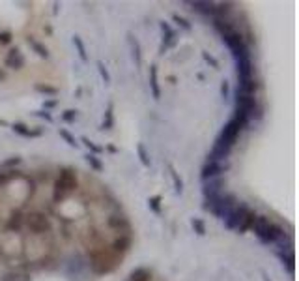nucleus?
I'll return each mask as SVG.
<instances>
[{"instance_id":"obj_1","label":"nucleus","mask_w":299,"mask_h":281,"mask_svg":"<svg viewBox=\"0 0 299 281\" xmlns=\"http://www.w3.org/2000/svg\"><path fill=\"white\" fill-rule=\"evenodd\" d=\"M247 126H249V116L243 115V113H237L236 111L232 118L225 124V128L221 130V133L217 135L215 143H219V145H222V146H227V148H232L234 143H236L237 137H239V133H241Z\"/></svg>"},{"instance_id":"obj_2","label":"nucleus","mask_w":299,"mask_h":281,"mask_svg":"<svg viewBox=\"0 0 299 281\" xmlns=\"http://www.w3.org/2000/svg\"><path fill=\"white\" fill-rule=\"evenodd\" d=\"M253 233L256 234V238L260 240L262 245L277 244L278 238L284 234V229L281 225L273 223L271 219H268L266 216H256L253 225Z\"/></svg>"},{"instance_id":"obj_3","label":"nucleus","mask_w":299,"mask_h":281,"mask_svg":"<svg viewBox=\"0 0 299 281\" xmlns=\"http://www.w3.org/2000/svg\"><path fill=\"white\" fill-rule=\"evenodd\" d=\"M75 187H77V171H73L71 167H64L52 187V201L62 203L69 193L75 191Z\"/></svg>"},{"instance_id":"obj_4","label":"nucleus","mask_w":299,"mask_h":281,"mask_svg":"<svg viewBox=\"0 0 299 281\" xmlns=\"http://www.w3.org/2000/svg\"><path fill=\"white\" fill-rule=\"evenodd\" d=\"M236 203H237L236 195H232V193H221V195H217L212 201H204L202 208L210 212L212 216H215L217 219H225Z\"/></svg>"},{"instance_id":"obj_5","label":"nucleus","mask_w":299,"mask_h":281,"mask_svg":"<svg viewBox=\"0 0 299 281\" xmlns=\"http://www.w3.org/2000/svg\"><path fill=\"white\" fill-rule=\"evenodd\" d=\"M187 6H191L196 13H200L204 17H212V21L215 19H225V17L232 11V4H215V2H202V0H195V2H185Z\"/></svg>"},{"instance_id":"obj_6","label":"nucleus","mask_w":299,"mask_h":281,"mask_svg":"<svg viewBox=\"0 0 299 281\" xmlns=\"http://www.w3.org/2000/svg\"><path fill=\"white\" fill-rule=\"evenodd\" d=\"M222 42L227 43V47L230 49V52H232L234 58L241 57V55H249L247 42L243 40V36L236 30V28H234V30H230V32H227V34L222 36Z\"/></svg>"},{"instance_id":"obj_7","label":"nucleus","mask_w":299,"mask_h":281,"mask_svg":"<svg viewBox=\"0 0 299 281\" xmlns=\"http://www.w3.org/2000/svg\"><path fill=\"white\" fill-rule=\"evenodd\" d=\"M249 204L243 203V201H237L236 204H234V208L228 212V216L225 219H222V223H225V229L227 231H236L237 227H239V223L243 221V218L247 216L249 212Z\"/></svg>"},{"instance_id":"obj_8","label":"nucleus","mask_w":299,"mask_h":281,"mask_svg":"<svg viewBox=\"0 0 299 281\" xmlns=\"http://www.w3.org/2000/svg\"><path fill=\"white\" fill-rule=\"evenodd\" d=\"M228 163H219V162H206L200 169V178L202 182L213 180V178H221L225 172L228 171Z\"/></svg>"},{"instance_id":"obj_9","label":"nucleus","mask_w":299,"mask_h":281,"mask_svg":"<svg viewBox=\"0 0 299 281\" xmlns=\"http://www.w3.org/2000/svg\"><path fill=\"white\" fill-rule=\"evenodd\" d=\"M26 225H28V229L34 234H43V233H49V231H51V223H49L47 216L40 212L28 214V216H26Z\"/></svg>"},{"instance_id":"obj_10","label":"nucleus","mask_w":299,"mask_h":281,"mask_svg":"<svg viewBox=\"0 0 299 281\" xmlns=\"http://www.w3.org/2000/svg\"><path fill=\"white\" fill-rule=\"evenodd\" d=\"M159 26H161V32H163V40H161V45H159V55H165V51H169L171 47L176 45L178 32H176L166 21L159 23Z\"/></svg>"},{"instance_id":"obj_11","label":"nucleus","mask_w":299,"mask_h":281,"mask_svg":"<svg viewBox=\"0 0 299 281\" xmlns=\"http://www.w3.org/2000/svg\"><path fill=\"white\" fill-rule=\"evenodd\" d=\"M222 187H225V180L222 178H213V180H208L202 186V195H204V201H212L217 195L222 193Z\"/></svg>"},{"instance_id":"obj_12","label":"nucleus","mask_w":299,"mask_h":281,"mask_svg":"<svg viewBox=\"0 0 299 281\" xmlns=\"http://www.w3.org/2000/svg\"><path fill=\"white\" fill-rule=\"evenodd\" d=\"M4 64H6V68H10V69H21L26 64V58L19 49H11V51L6 55Z\"/></svg>"},{"instance_id":"obj_13","label":"nucleus","mask_w":299,"mask_h":281,"mask_svg":"<svg viewBox=\"0 0 299 281\" xmlns=\"http://www.w3.org/2000/svg\"><path fill=\"white\" fill-rule=\"evenodd\" d=\"M131 244H133V238H131V234H120V238L114 240L108 250L113 251V253H116V255L124 257V253L129 250V248H131Z\"/></svg>"},{"instance_id":"obj_14","label":"nucleus","mask_w":299,"mask_h":281,"mask_svg":"<svg viewBox=\"0 0 299 281\" xmlns=\"http://www.w3.org/2000/svg\"><path fill=\"white\" fill-rule=\"evenodd\" d=\"M11 130H13V133H17V135H21V137H26V139H36V137H42L43 133H45L43 128H36V130H32V128L21 124V122L11 124Z\"/></svg>"},{"instance_id":"obj_15","label":"nucleus","mask_w":299,"mask_h":281,"mask_svg":"<svg viewBox=\"0 0 299 281\" xmlns=\"http://www.w3.org/2000/svg\"><path fill=\"white\" fill-rule=\"evenodd\" d=\"M230 150H232V148H227V146L219 145V143H213V148L210 150V154H208V162L222 163L228 156H230Z\"/></svg>"},{"instance_id":"obj_16","label":"nucleus","mask_w":299,"mask_h":281,"mask_svg":"<svg viewBox=\"0 0 299 281\" xmlns=\"http://www.w3.org/2000/svg\"><path fill=\"white\" fill-rule=\"evenodd\" d=\"M148 81H150V90H152V98H154L155 101H159L161 89H159V79H157V66H150Z\"/></svg>"},{"instance_id":"obj_17","label":"nucleus","mask_w":299,"mask_h":281,"mask_svg":"<svg viewBox=\"0 0 299 281\" xmlns=\"http://www.w3.org/2000/svg\"><path fill=\"white\" fill-rule=\"evenodd\" d=\"M108 225H110L113 229H120V233H122V231H125V234L131 233V223L127 221L125 216H110V218H108Z\"/></svg>"},{"instance_id":"obj_18","label":"nucleus","mask_w":299,"mask_h":281,"mask_svg":"<svg viewBox=\"0 0 299 281\" xmlns=\"http://www.w3.org/2000/svg\"><path fill=\"white\" fill-rule=\"evenodd\" d=\"M277 257L283 260V265H286L290 274H294L295 270V257H294V251H277Z\"/></svg>"},{"instance_id":"obj_19","label":"nucleus","mask_w":299,"mask_h":281,"mask_svg":"<svg viewBox=\"0 0 299 281\" xmlns=\"http://www.w3.org/2000/svg\"><path fill=\"white\" fill-rule=\"evenodd\" d=\"M256 216L258 214L254 212V210H249L247 212V216L243 218V221L239 223V227H237V233L239 234H243V233H247L249 229H253V225H254V219H256Z\"/></svg>"},{"instance_id":"obj_20","label":"nucleus","mask_w":299,"mask_h":281,"mask_svg":"<svg viewBox=\"0 0 299 281\" xmlns=\"http://www.w3.org/2000/svg\"><path fill=\"white\" fill-rule=\"evenodd\" d=\"M26 43L32 47V51L36 52L38 57L49 58V49H47V47L43 45L42 42H38V40H34V38H26Z\"/></svg>"},{"instance_id":"obj_21","label":"nucleus","mask_w":299,"mask_h":281,"mask_svg":"<svg viewBox=\"0 0 299 281\" xmlns=\"http://www.w3.org/2000/svg\"><path fill=\"white\" fill-rule=\"evenodd\" d=\"M129 38V47H131V51H133V58H135V64L137 66H142V52H140V43L137 42L133 38V34H127Z\"/></svg>"},{"instance_id":"obj_22","label":"nucleus","mask_w":299,"mask_h":281,"mask_svg":"<svg viewBox=\"0 0 299 281\" xmlns=\"http://www.w3.org/2000/svg\"><path fill=\"white\" fill-rule=\"evenodd\" d=\"M71 42H73V45H75V49H77V55H79V58H81V62L86 64L88 62V55H86V47H84L83 38L79 36V34H75V36L71 38Z\"/></svg>"},{"instance_id":"obj_23","label":"nucleus","mask_w":299,"mask_h":281,"mask_svg":"<svg viewBox=\"0 0 299 281\" xmlns=\"http://www.w3.org/2000/svg\"><path fill=\"white\" fill-rule=\"evenodd\" d=\"M129 281H152V272L144 266H140V268H135L131 272V276H129Z\"/></svg>"},{"instance_id":"obj_24","label":"nucleus","mask_w":299,"mask_h":281,"mask_svg":"<svg viewBox=\"0 0 299 281\" xmlns=\"http://www.w3.org/2000/svg\"><path fill=\"white\" fill-rule=\"evenodd\" d=\"M113 126H114V105L108 103L107 105V111H105L101 130H103V131H110V130H113Z\"/></svg>"},{"instance_id":"obj_25","label":"nucleus","mask_w":299,"mask_h":281,"mask_svg":"<svg viewBox=\"0 0 299 281\" xmlns=\"http://www.w3.org/2000/svg\"><path fill=\"white\" fill-rule=\"evenodd\" d=\"M169 172H171L172 184H174V191L178 193V195H181V193H183V180H181L180 174L176 172V169L172 165H169Z\"/></svg>"},{"instance_id":"obj_26","label":"nucleus","mask_w":299,"mask_h":281,"mask_svg":"<svg viewBox=\"0 0 299 281\" xmlns=\"http://www.w3.org/2000/svg\"><path fill=\"white\" fill-rule=\"evenodd\" d=\"M84 160H86V163L90 165V169H94L96 172H101L105 169L103 162H101L98 156H94V154H86V156H84Z\"/></svg>"},{"instance_id":"obj_27","label":"nucleus","mask_w":299,"mask_h":281,"mask_svg":"<svg viewBox=\"0 0 299 281\" xmlns=\"http://www.w3.org/2000/svg\"><path fill=\"white\" fill-rule=\"evenodd\" d=\"M34 90L40 94H45V96H58L60 90L57 86H51V84H43V83H36L34 84Z\"/></svg>"},{"instance_id":"obj_28","label":"nucleus","mask_w":299,"mask_h":281,"mask_svg":"<svg viewBox=\"0 0 299 281\" xmlns=\"http://www.w3.org/2000/svg\"><path fill=\"white\" fill-rule=\"evenodd\" d=\"M137 154H139V160H140V163H142V165H144V167L152 165L150 154H148V150H146V146L142 145V143H139V145H137Z\"/></svg>"},{"instance_id":"obj_29","label":"nucleus","mask_w":299,"mask_h":281,"mask_svg":"<svg viewBox=\"0 0 299 281\" xmlns=\"http://www.w3.org/2000/svg\"><path fill=\"white\" fill-rule=\"evenodd\" d=\"M58 135L62 137V139L66 140V143H67L69 146H73V148H79V146H81V145L77 143V139H75V137H73L71 133H69V131L66 130V128H60V130H58Z\"/></svg>"},{"instance_id":"obj_30","label":"nucleus","mask_w":299,"mask_h":281,"mask_svg":"<svg viewBox=\"0 0 299 281\" xmlns=\"http://www.w3.org/2000/svg\"><path fill=\"white\" fill-rule=\"evenodd\" d=\"M172 21H174L176 25L180 26L181 30H185V32H191V30H193V25H191V23L187 21L185 17L178 15V13H174V15H172Z\"/></svg>"},{"instance_id":"obj_31","label":"nucleus","mask_w":299,"mask_h":281,"mask_svg":"<svg viewBox=\"0 0 299 281\" xmlns=\"http://www.w3.org/2000/svg\"><path fill=\"white\" fill-rule=\"evenodd\" d=\"M191 227L195 229V233L198 234V236H204V234H206V223H204V219L193 218L191 219Z\"/></svg>"},{"instance_id":"obj_32","label":"nucleus","mask_w":299,"mask_h":281,"mask_svg":"<svg viewBox=\"0 0 299 281\" xmlns=\"http://www.w3.org/2000/svg\"><path fill=\"white\" fill-rule=\"evenodd\" d=\"M81 140H83L84 146H86L88 150H90L88 154H94V156H98V154H101V152H103V148H101V146H98L96 143H94V140L88 139V137H83Z\"/></svg>"},{"instance_id":"obj_33","label":"nucleus","mask_w":299,"mask_h":281,"mask_svg":"<svg viewBox=\"0 0 299 281\" xmlns=\"http://www.w3.org/2000/svg\"><path fill=\"white\" fill-rule=\"evenodd\" d=\"M98 72H99V75H101V79H103V83L105 84H110L113 83V77H110V73H108V69L105 68V64L101 62V60H98Z\"/></svg>"},{"instance_id":"obj_34","label":"nucleus","mask_w":299,"mask_h":281,"mask_svg":"<svg viewBox=\"0 0 299 281\" xmlns=\"http://www.w3.org/2000/svg\"><path fill=\"white\" fill-rule=\"evenodd\" d=\"M148 208L154 214H161V195H154L148 199Z\"/></svg>"},{"instance_id":"obj_35","label":"nucleus","mask_w":299,"mask_h":281,"mask_svg":"<svg viewBox=\"0 0 299 281\" xmlns=\"http://www.w3.org/2000/svg\"><path fill=\"white\" fill-rule=\"evenodd\" d=\"M62 120L66 122V124H73L75 120H77V111L75 109H67L62 113Z\"/></svg>"},{"instance_id":"obj_36","label":"nucleus","mask_w":299,"mask_h":281,"mask_svg":"<svg viewBox=\"0 0 299 281\" xmlns=\"http://www.w3.org/2000/svg\"><path fill=\"white\" fill-rule=\"evenodd\" d=\"M19 177L15 171H6V172H0V186H4V184H8L11 180V178Z\"/></svg>"},{"instance_id":"obj_37","label":"nucleus","mask_w":299,"mask_h":281,"mask_svg":"<svg viewBox=\"0 0 299 281\" xmlns=\"http://www.w3.org/2000/svg\"><path fill=\"white\" fill-rule=\"evenodd\" d=\"M8 229H10V231H19V229H21V216H19V214L11 218L10 225H8Z\"/></svg>"},{"instance_id":"obj_38","label":"nucleus","mask_w":299,"mask_h":281,"mask_svg":"<svg viewBox=\"0 0 299 281\" xmlns=\"http://www.w3.org/2000/svg\"><path fill=\"white\" fill-rule=\"evenodd\" d=\"M202 58H204V60H206L208 64H210V66H212V68H219V60H217V58H213L212 55H208V52H202Z\"/></svg>"},{"instance_id":"obj_39","label":"nucleus","mask_w":299,"mask_h":281,"mask_svg":"<svg viewBox=\"0 0 299 281\" xmlns=\"http://www.w3.org/2000/svg\"><path fill=\"white\" fill-rule=\"evenodd\" d=\"M11 43V34L10 32H0V45H8Z\"/></svg>"},{"instance_id":"obj_40","label":"nucleus","mask_w":299,"mask_h":281,"mask_svg":"<svg viewBox=\"0 0 299 281\" xmlns=\"http://www.w3.org/2000/svg\"><path fill=\"white\" fill-rule=\"evenodd\" d=\"M58 105V99H45V101H43V109H54V107H57Z\"/></svg>"},{"instance_id":"obj_41","label":"nucleus","mask_w":299,"mask_h":281,"mask_svg":"<svg viewBox=\"0 0 299 281\" xmlns=\"http://www.w3.org/2000/svg\"><path fill=\"white\" fill-rule=\"evenodd\" d=\"M36 116H40V118L47 120V122H52V115L49 113V111H38Z\"/></svg>"},{"instance_id":"obj_42","label":"nucleus","mask_w":299,"mask_h":281,"mask_svg":"<svg viewBox=\"0 0 299 281\" xmlns=\"http://www.w3.org/2000/svg\"><path fill=\"white\" fill-rule=\"evenodd\" d=\"M228 92H230V86H228L227 81H222L221 83V96L222 98H228Z\"/></svg>"},{"instance_id":"obj_43","label":"nucleus","mask_w":299,"mask_h":281,"mask_svg":"<svg viewBox=\"0 0 299 281\" xmlns=\"http://www.w3.org/2000/svg\"><path fill=\"white\" fill-rule=\"evenodd\" d=\"M2 81H6V72L4 69H0V83H2Z\"/></svg>"},{"instance_id":"obj_44","label":"nucleus","mask_w":299,"mask_h":281,"mask_svg":"<svg viewBox=\"0 0 299 281\" xmlns=\"http://www.w3.org/2000/svg\"><path fill=\"white\" fill-rule=\"evenodd\" d=\"M262 279H264V281H271V279H269L268 276H266V274H262Z\"/></svg>"}]
</instances>
